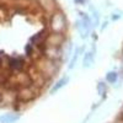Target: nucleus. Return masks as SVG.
I'll use <instances>...</instances> for the list:
<instances>
[{
	"label": "nucleus",
	"mask_w": 123,
	"mask_h": 123,
	"mask_svg": "<svg viewBox=\"0 0 123 123\" xmlns=\"http://www.w3.org/2000/svg\"><path fill=\"white\" fill-rule=\"evenodd\" d=\"M11 1H12V0H11Z\"/></svg>",
	"instance_id": "21"
},
{
	"label": "nucleus",
	"mask_w": 123,
	"mask_h": 123,
	"mask_svg": "<svg viewBox=\"0 0 123 123\" xmlns=\"http://www.w3.org/2000/svg\"><path fill=\"white\" fill-rule=\"evenodd\" d=\"M83 63H84V68H91L92 64H94V53L92 52H86L84 54V59H83Z\"/></svg>",
	"instance_id": "11"
},
{
	"label": "nucleus",
	"mask_w": 123,
	"mask_h": 123,
	"mask_svg": "<svg viewBox=\"0 0 123 123\" xmlns=\"http://www.w3.org/2000/svg\"><path fill=\"white\" fill-rule=\"evenodd\" d=\"M39 91H41V89H38V87H36L33 85L20 87L17 90V100L28 104V102L33 101L36 97H38Z\"/></svg>",
	"instance_id": "4"
},
{
	"label": "nucleus",
	"mask_w": 123,
	"mask_h": 123,
	"mask_svg": "<svg viewBox=\"0 0 123 123\" xmlns=\"http://www.w3.org/2000/svg\"><path fill=\"white\" fill-rule=\"evenodd\" d=\"M3 65H4V60H3V57H1V54H0V70L3 69Z\"/></svg>",
	"instance_id": "16"
},
{
	"label": "nucleus",
	"mask_w": 123,
	"mask_h": 123,
	"mask_svg": "<svg viewBox=\"0 0 123 123\" xmlns=\"http://www.w3.org/2000/svg\"><path fill=\"white\" fill-rule=\"evenodd\" d=\"M42 57L55 62V63H62L63 62V47H49L46 44H42L39 47H36Z\"/></svg>",
	"instance_id": "3"
},
{
	"label": "nucleus",
	"mask_w": 123,
	"mask_h": 123,
	"mask_svg": "<svg viewBox=\"0 0 123 123\" xmlns=\"http://www.w3.org/2000/svg\"><path fill=\"white\" fill-rule=\"evenodd\" d=\"M25 52H26V55L27 57H33L35 52H36V47L31 43H27L26 47H25Z\"/></svg>",
	"instance_id": "14"
},
{
	"label": "nucleus",
	"mask_w": 123,
	"mask_h": 123,
	"mask_svg": "<svg viewBox=\"0 0 123 123\" xmlns=\"http://www.w3.org/2000/svg\"><path fill=\"white\" fill-rule=\"evenodd\" d=\"M67 27H68L67 16L60 9H58L55 12H53L52 15H50V18H49V30H50V32L64 33L67 31Z\"/></svg>",
	"instance_id": "2"
},
{
	"label": "nucleus",
	"mask_w": 123,
	"mask_h": 123,
	"mask_svg": "<svg viewBox=\"0 0 123 123\" xmlns=\"http://www.w3.org/2000/svg\"><path fill=\"white\" fill-rule=\"evenodd\" d=\"M115 123H123V118L121 117V118H118L117 121H115Z\"/></svg>",
	"instance_id": "18"
},
{
	"label": "nucleus",
	"mask_w": 123,
	"mask_h": 123,
	"mask_svg": "<svg viewBox=\"0 0 123 123\" xmlns=\"http://www.w3.org/2000/svg\"><path fill=\"white\" fill-rule=\"evenodd\" d=\"M18 119H20V115L7 113V115H4L1 118H0V122H1V123H15Z\"/></svg>",
	"instance_id": "10"
},
{
	"label": "nucleus",
	"mask_w": 123,
	"mask_h": 123,
	"mask_svg": "<svg viewBox=\"0 0 123 123\" xmlns=\"http://www.w3.org/2000/svg\"><path fill=\"white\" fill-rule=\"evenodd\" d=\"M78 57H79V54H78V53H75V55L73 57V59H71L70 64H69V69H73V68H74V64L76 63V60H78Z\"/></svg>",
	"instance_id": "15"
},
{
	"label": "nucleus",
	"mask_w": 123,
	"mask_h": 123,
	"mask_svg": "<svg viewBox=\"0 0 123 123\" xmlns=\"http://www.w3.org/2000/svg\"><path fill=\"white\" fill-rule=\"evenodd\" d=\"M68 83H69V76H64V78L59 79V80L57 81V83L53 85V87L50 89V91H49V92H50V94H55L57 91H59L62 87H64Z\"/></svg>",
	"instance_id": "9"
},
{
	"label": "nucleus",
	"mask_w": 123,
	"mask_h": 123,
	"mask_svg": "<svg viewBox=\"0 0 123 123\" xmlns=\"http://www.w3.org/2000/svg\"><path fill=\"white\" fill-rule=\"evenodd\" d=\"M96 90L98 92V95L106 97V91H107V84L105 83V81H98V84L96 86Z\"/></svg>",
	"instance_id": "13"
},
{
	"label": "nucleus",
	"mask_w": 123,
	"mask_h": 123,
	"mask_svg": "<svg viewBox=\"0 0 123 123\" xmlns=\"http://www.w3.org/2000/svg\"><path fill=\"white\" fill-rule=\"evenodd\" d=\"M37 4L48 15H52L58 10V4L55 0H37Z\"/></svg>",
	"instance_id": "7"
},
{
	"label": "nucleus",
	"mask_w": 123,
	"mask_h": 123,
	"mask_svg": "<svg viewBox=\"0 0 123 123\" xmlns=\"http://www.w3.org/2000/svg\"><path fill=\"white\" fill-rule=\"evenodd\" d=\"M74 1L76 4H84V3H86V0H74Z\"/></svg>",
	"instance_id": "17"
},
{
	"label": "nucleus",
	"mask_w": 123,
	"mask_h": 123,
	"mask_svg": "<svg viewBox=\"0 0 123 123\" xmlns=\"http://www.w3.org/2000/svg\"><path fill=\"white\" fill-rule=\"evenodd\" d=\"M48 33H46V31H41V32L33 35L32 37L30 38V43L33 44L35 47H39L44 44V41H46V37H47Z\"/></svg>",
	"instance_id": "8"
},
{
	"label": "nucleus",
	"mask_w": 123,
	"mask_h": 123,
	"mask_svg": "<svg viewBox=\"0 0 123 123\" xmlns=\"http://www.w3.org/2000/svg\"><path fill=\"white\" fill-rule=\"evenodd\" d=\"M26 65V60L22 57H7V68L11 73H18L24 71Z\"/></svg>",
	"instance_id": "5"
},
{
	"label": "nucleus",
	"mask_w": 123,
	"mask_h": 123,
	"mask_svg": "<svg viewBox=\"0 0 123 123\" xmlns=\"http://www.w3.org/2000/svg\"><path fill=\"white\" fill-rule=\"evenodd\" d=\"M65 36L64 33H55V32H49L46 37L44 44L49 46V47H63V44L65 43Z\"/></svg>",
	"instance_id": "6"
},
{
	"label": "nucleus",
	"mask_w": 123,
	"mask_h": 123,
	"mask_svg": "<svg viewBox=\"0 0 123 123\" xmlns=\"http://www.w3.org/2000/svg\"><path fill=\"white\" fill-rule=\"evenodd\" d=\"M122 118H123V112H122Z\"/></svg>",
	"instance_id": "20"
},
{
	"label": "nucleus",
	"mask_w": 123,
	"mask_h": 123,
	"mask_svg": "<svg viewBox=\"0 0 123 123\" xmlns=\"http://www.w3.org/2000/svg\"><path fill=\"white\" fill-rule=\"evenodd\" d=\"M118 80V73L117 71H108L106 74V83L108 84H116Z\"/></svg>",
	"instance_id": "12"
},
{
	"label": "nucleus",
	"mask_w": 123,
	"mask_h": 123,
	"mask_svg": "<svg viewBox=\"0 0 123 123\" xmlns=\"http://www.w3.org/2000/svg\"><path fill=\"white\" fill-rule=\"evenodd\" d=\"M35 65L38 69L39 73L47 79V81H50L54 76H57V74L60 70V67H62L60 63H55V62H52L44 57L37 58Z\"/></svg>",
	"instance_id": "1"
},
{
	"label": "nucleus",
	"mask_w": 123,
	"mask_h": 123,
	"mask_svg": "<svg viewBox=\"0 0 123 123\" xmlns=\"http://www.w3.org/2000/svg\"><path fill=\"white\" fill-rule=\"evenodd\" d=\"M118 18H119L118 15H113V16H112V20H118Z\"/></svg>",
	"instance_id": "19"
}]
</instances>
